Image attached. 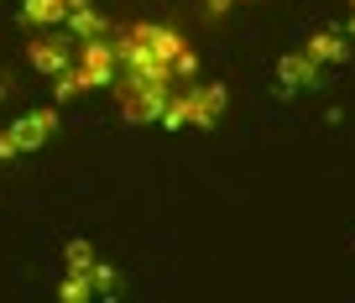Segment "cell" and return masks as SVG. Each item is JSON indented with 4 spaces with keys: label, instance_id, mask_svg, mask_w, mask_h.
<instances>
[{
    "label": "cell",
    "instance_id": "cell-1",
    "mask_svg": "<svg viewBox=\"0 0 355 303\" xmlns=\"http://www.w3.org/2000/svg\"><path fill=\"white\" fill-rule=\"evenodd\" d=\"M115 53H121V73H157V79H193L199 53L183 32L162 21H131L115 37Z\"/></svg>",
    "mask_w": 355,
    "mask_h": 303
},
{
    "label": "cell",
    "instance_id": "cell-2",
    "mask_svg": "<svg viewBox=\"0 0 355 303\" xmlns=\"http://www.w3.org/2000/svg\"><path fill=\"white\" fill-rule=\"evenodd\" d=\"M225 115V84H199V89H173L167 94L162 125L167 131H183V125H214Z\"/></svg>",
    "mask_w": 355,
    "mask_h": 303
},
{
    "label": "cell",
    "instance_id": "cell-3",
    "mask_svg": "<svg viewBox=\"0 0 355 303\" xmlns=\"http://www.w3.org/2000/svg\"><path fill=\"white\" fill-rule=\"evenodd\" d=\"M73 84H78V94H89V89H105V84H115V73H121V53H115V42L110 37H84L78 42V53H73Z\"/></svg>",
    "mask_w": 355,
    "mask_h": 303
},
{
    "label": "cell",
    "instance_id": "cell-4",
    "mask_svg": "<svg viewBox=\"0 0 355 303\" xmlns=\"http://www.w3.org/2000/svg\"><path fill=\"white\" fill-rule=\"evenodd\" d=\"M178 84L173 79H157V73H125L121 79V115L125 121H162L167 110V94Z\"/></svg>",
    "mask_w": 355,
    "mask_h": 303
},
{
    "label": "cell",
    "instance_id": "cell-5",
    "mask_svg": "<svg viewBox=\"0 0 355 303\" xmlns=\"http://www.w3.org/2000/svg\"><path fill=\"white\" fill-rule=\"evenodd\" d=\"M58 136V110H26L21 121H11L6 131H0V162L21 157V152H32V146L53 141Z\"/></svg>",
    "mask_w": 355,
    "mask_h": 303
},
{
    "label": "cell",
    "instance_id": "cell-6",
    "mask_svg": "<svg viewBox=\"0 0 355 303\" xmlns=\"http://www.w3.org/2000/svg\"><path fill=\"white\" fill-rule=\"evenodd\" d=\"M73 53H78V42H68V37L53 32V26H42V32L26 42V63H32L37 73H47V79L68 73V68H73Z\"/></svg>",
    "mask_w": 355,
    "mask_h": 303
},
{
    "label": "cell",
    "instance_id": "cell-7",
    "mask_svg": "<svg viewBox=\"0 0 355 303\" xmlns=\"http://www.w3.org/2000/svg\"><path fill=\"white\" fill-rule=\"evenodd\" d=\"M313 79H319V63H313V58L303 53V47H298V53H282V63H277V84H282L288 94L309 89Z\"/></svg>",
    "mask_w": 355,
    "mask_h": 303
},
{
    "label": "cell",
    "instance_id": "cell-8",
    "mask_svg": "<svg viewBox=\"0 0 355 303\" xmlns=\"http://www.w3.org/2000/svg\"><path fill=\"white\" fill-rule=\"evenodd\" d=\"M303 53H309L319 68H334V63H345V58H350V42H345L340 32H313L309 42H303Z\"/></svg>",
    "mask_w": 355,
    "mask_h": 303
},
{
    "label": "cell",
    "instance_id": "cell-9",
    "mask_svg": "<svg viewBox=\"0 0 355 303\" xmlns=\"http://www.w3.org/2000/svg\"><path fill=\"white\" fill-rule=\"evenodd\" d=\"M63 16H68V0H21V21L37 26V32H42V26H58Z\"/></svg>",
    "mask_w": 355,
    "mask_h": 303
},
{
    "label": "cell",
    "instance_id": "cell-10",
    "mask_svg": "<svg viewBox=\"0 0 355 303\" xmlns=\"http://www.w3.org/2000/svg\"><path fill=\"white\" fill-rule=\"evenodd\" d=\"M63 26L78 37V42H84V37H100V32H105V16L94 11V6H78V11H68V21H63Z\"/></svg>",
    "mask_w": 355,
    "mask_h": 303
},
{
    "label": "cell",
    "instance_id": "cell-11",
    "mask_svg": "<svg viewBox=\"0 0 355 303\" xmlns=\"http://www.w3.org/2000/svg\"><path fill=\"white\" fill-rule=\"evenodd\" d=\"M63 261H68V272H94V267H100V257H94V246H89V241H68Z\"/></svg>",
    "mask_w": 355,
    "mask_h": 303
},
{
    "label": "cell",
    "instance_id": "cell-12",
    "mask_svg": "<svg viewBox=\"0 0 355 303\" xmlns=\"http://www.w3.org/2000/svg\"><path fill=\"white\" fill-rule=\"evenodd\" d=\"M63 298H68V303L94 298V272H68V277H63Z\"/></svg>",
    "mask_w": 355,
    "mask_h": 303
},
{
    "label": "cell",
    "instance_id": "cell-13",
    "mask_svg": "<svg viewBox=\"0 0 355 303\" xmlns=\"http://www.w3.org/2000/svg\"><path fill=\"white\" fill-rule=\"evenodd\" d=\"M230 6H235V0H209V11H230Z\"/></svg>",
    "mask_w": 355,
    "mask_h": 303
},
{
    "label": "cell",
    "instance_id": "cell-14",
    "mask_svg": "<svg viewBox=\"0 0 355 303\" xmlns=\"http://www.w3.org/2000/svg\"><path fill=\"white\" fill-rule=\"evenodd\" d=\"M350 32H355V0H350Z\"/></svg>",
    "mask_w": 355,
    "mask_h": 303
},
{
    "label": "cell",
    "instance_id": "cell-15",
    "mask_svg": "<svg viewBox=\"0 0 355 303\" xmlns=\"http://www.w3.org/2000/svg\"><path fill=\"white\" fill-rule=\"evenodd\" d=\"M0 100H6V84H0Z\"/></svg>",
    "mask_w": 355,
    "mask_h": 303
}]
</instances>
